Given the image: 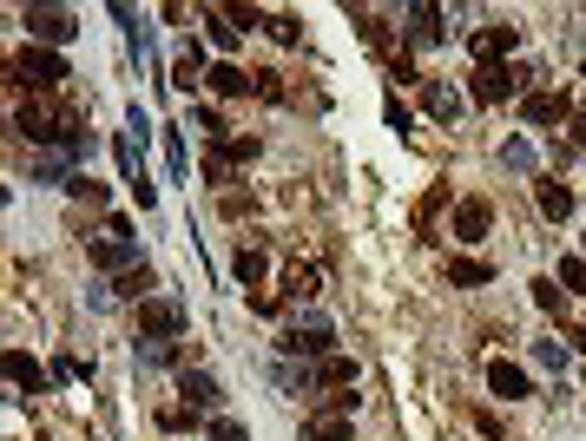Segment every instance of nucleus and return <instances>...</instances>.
<instances>
[{"label":"nucleus","instance_id":"1","mask_svg":"<svg viewBox=\"0 0 586 441\" xmlns=\"http://www.w3.org/2000/svg\"><path fill=\"white\" fill-rule=\"evenodd\" d=\"M14 132L20 139H33V145H86L80 139V119L73 112H60V106H20V119H14Z\"/></svg>","mask_w":586,"mask_h":441},{"label":"nucleus","instance_id":"2","mask_svg":"<svg viewBox=\"0 0 586 441\" xmlns=\"http://www.w3.org/2000/svg\"><path fill=\"white\" fill-rule=\"evenodd\" d=\"M66 79V60L53 47H27V53H14V86L20 93H53Z\"/></svg>","mask_w":586,"mask_h":441},{"label":"nucleus","instance_id":"3","mask_svg":"<svg viewBox=\"0 0 586 441\" xmlns=\"http://www.w3.org/2000/svg\"><path fill=\"white\" fill-rule=\"evenodd\" d=\"M139 330L152 336V343H178V336H185V310L165 303V297H145L139 303Z\"/></svg>","mask_w":586,"mask_h":441},{"label":"nucleus","instance_id":"4","mask_svg":"<svg viewBox=\"0 0 586 441\" xmlns=\"http://www.w3.org/2000/svg\"><path fill=\"white\" fill-rule=\"evenodd\" d=\"M330 343H336V330L323 323V316H317V323H303V330L290 323V330L277 336V349H284V356H317V363H323V356H336Z\"/></svg>","mask_w":586,"mask_h":441},{"label":"nucleus","instance_id":"5","mask_svg":"<svg viewBox=\"0 0 586 441\" xmlns=\"http://www.w3.org/2000/svg\"><path fill=\"white\" fill-rule=\"evenodd\" d=\"M27 33L40 47H66V40L80 33V20L66 14V7H27Z\"/></svg>","mask_w":586,"mask_h":441},{"label":"nucleus","instance_id":"6","mask_svg":"<svg viewBox=\"0 0 586 441\" xmlns=\"http://www.w3.org/2000/svg\"><path fill=\"white\" fill-rule=\"evenodd\" d=\"M86 257H93V270H119V277H126V270L132 264H145V257H139V237H93V251H86Z\"/></svg>","mask_w":586,"mask_h":441},{"label":"nucleus","instance_id":"7","mask_svg":"<svg viewBox=\"0 0 586 441\" xmlns=\"http://www.w3.org/2000/svg\"><path fill=\"white\" fill-rule=\"evenodd\" d=\"M521 66H475V86H468V93L481 99V106H501L507 93H514V86H521Z\"/></svg>","mask_w":586,"mask_h":441},{"label":"nucleus","instance_id":"8","mask_svg":"<svg viewBox=\"0 0 586 441\" xmlns=\"http://www.w3.org/2000/svg\"><path fill=\"white\" fill-rule=\"evenodd\" d=\"M488 224H494L488 198H461V205H455V237H461V244H481V237H488Z\"/></svg>","mask_w":586,"mask_h":441},{"label":"nucleus","instance_id":"9","mask_svg":"<svg viewBox=\"0 0 586 441\" xmlns=\"http://www.w3.org/2000/svg\"><path fill=\"white\" fill-rule=\"evenodd\" d=\"M488 389L501 395V402H527V395H534V382H527L521 363H488Z\"/></svg>","mask_w":586,"mask_h":441},{"label":"nucleus","instance_id":"10","mask_svg":"<svg viewBox=\"0 0 586 441\" xmlns=\"http://www.w3.org/2000/svg\"><path fill=\"white\" fill-rule=\"evenodd\" d=\"M514 47H521V33H514V27H481V33H475V60H481V66H501Z\"/></svg>","mask_w":586,"mask_h":441},{"label":"nucleus","instance_id":"11","mask_svg":"<svg viewBox=\"0 0 586 441\" xmlns=\"http://www.w3.org/2000/svg\"><path fill=\"white\" fill-rule=\"evenodd\" d=\"M178 395H185L191 409H218V402H224V389L205 376V369H178Z\"/></svg>","mask_w":586,"mask_h":441},{"label":"nucleus","instance_id":"12","mask_svg":"<svg viewBox=\"0 0 586 441\" xmlns=\"http://www.w3.org/2000/svg\"><path fill=\"white\" fill-rule=\"evenodd\" d=\"M521 119L527 126H560V119H567V93H527Z\"/></svg>","mask_w":586,"mask_h":441},{"label":"nucleus","instance_id":"13","mask_svg":"<svg viewBox=\"0 0 586 441\" xmlns=\"http://www.w3.org/2000/svg\"><path fill=\"white\" fill-rule=\"evenodd\" d=\"M317 284H323L317 264H284V297L290 303H310V297H317Z\"/></svg>","mask_w":586,"mask_h":441},{"label":"nucleus","instance_id":"14","mask_svg":"<svg viewBox=\"0 0 586 441\" xmlns=\"http://www.w3.org/2000/svg\"><path fill=\"white\" fill-rule=\"evenodd\" d=\"M264 270H270V257L257 251V244H238V257H231V277H238L244 290H257V284H264Z\"/></svg>","mask_w":586,"mask_h":441},{"label":"nucleus","instance_id":"15","mask_svg":"<svg viewBox=\"0 0 586 441\" xmlns=\"http://www.w3.org/2000/svg\"><path fill=\"white\" fill-rule=\"evenodd\" d=\"M356 382V363L349 356H323L317 369H310V389H349Z\"/></svg>","mask_w":586,"mask_h":441},{"label":"nucleus","instance_id":"16","mask_svg":"<svg viewBox=\"0 0 586 441\" xmlns=\"http://www.w3.org/2000/svg\"><path fill=\"white\" fill-rule=\"evenodd\" d=\"M448 284L481 290V284H494V264H481V257H448Z\"/></svg>","mask_w":586,"mask_h":441},{"label":"nucleus","instance_id":"17","mask_svg":"<svg viewBox=\"0 0 586 441\" xmlns=\"http://www.w3.org/2000/svg\"><path fill=\"white\" fill-rule=\"evenodd\" d=\"M7 376H14V382H20V389H27V395H40V389H47V369L33 363L27 349H7Z\"/></svg>","mask_w":586,"mask_h":441},{"label":"nucleus","instance_id":"18","mask_svg":"<svg viewBox=\"0 0 586 441\" xmlns=\"http://www.w3.org/2000/svg\"><path fill=\"white\" fill-rule=\"evenodd\" d=\"M198 79H205V47L191 40V47H185V53H178V60H172V86H178V93H191Z\"/></svg>","mask_w":586,"mask_h":441},{"label":"nucleus","instance_id":"19","mask_svg":"<svg viewBox=\"0 0 586 441\" xmlns=\"http://www.w3.org/2000/svg\"><path fill=\"white\" fill-rule=\"evenodd\" d=\"M205 86H211L218 99H238L244 86H251V73H244V66H231V60H218V66L205 73Z\"/></svg>","mask_w":586,"mask_h":441},{"label":"nucleus","instance_id":"20","mask_svg":"<svg viewBox=\"0 0 586 441\" xmlns=\"http://www.w3.org/2000/svg\"><path fill=\"white\" fill-rule=\"evenodd\" d=\"M540 211H547L554 224H567L573 218V191L560 185V178H540Z\"/></svg>","mask_w":586,"mask_h":441},{"label":"nucleus","instance_id":"21","mask_svg":"<svg viewBox=\"0 0 586 441\" xmlns=\"http://www.w3.org/2000/svg\"><path fill=\"white\" fill-rule=\"evenodd\" d=\"M159 284V277H152V264H132L126 277H119V284H112V297H126V303H145V290Z\"/></svg>","mask_w":586,"mask_h":441},{"label":"nucleus","instance_id":"22","mask_svg":"<svg viewBox=\"0 0 586 441\" xmlns=\"http://www.w3.org/2000/svg\"><path fill=\"white\" fill-rule=\"evenodd\" d=\"M303 441H349V415H310Z\"/></svg>","mask_w":586,"mask_h":441},{"label":"nucleus","instance_id":"23","mask_svg":"<svg viewBox=\"0 0 586 441\" xmlns=\"http://www.w3.org/2000/svg\"><path fill=\"white\" fill-rule=\"evenodd\" d=\"M534 303L554 316V323H567V290H560V277H540V284H534Z\"/></svg>","mask_w":586,"mask_h":441},{"label":"nucleus","instance_id":"24","mask_svg":"<svg viewBox=\"0 0 586 441\" xmlns=\"http://www.w3.org/2000/svg\"><path fill=\"white\" fill-rule=\"evenodd\" d=\"M409 33L415 40H442V14L435 7H409Z\"/></svg>","mask_w":586,"mask_h":441},{"label":"nucleus","instance_id":"25","mask_svg":"<svg viewBox=\"0 0 586 441\" xmlns=\"http://www.w3.org/2000/svg\"><path fill=\"white\" fill-rule=\"evenodd\" d=\"M66 198H80V205H106V185H99V178H66Z\"/></svg>","mask_w":586,"mask_h":441},{"label":"nucleus","instance_id":"26","mask_svg":"<svg viewBox=\"0 0 586 441\" xmlns=\"http://www.w3.org/2000/svg\"><path fill=\"white\" fill-rule=\"evenodd\" d=\"M560 290L586 297V257H560Z\"/></svg>","mask_w":586,"mask_h":441},{"label":"nucleus","instance_id":"27","mask_svg":"<svg viewBox=\"0 0 586 441\" xmlns=\"http://www.w3.org/2000/svg\"><path fill=\"white\" fill-rule=\"evenodd\" d=\"M422 99H428V112H435V119H455V93H442L435 79H422Z\"/></svg>","mask_w":586,"mask_h":441},{"label":"nucleus","instance_id":"28","mask_svg":"<svg viewBox=\"0 0 586 441\" xmlns=\"http://www.w3.org/2000/svg\"><path fill=\"white\" fill-rule=\"evenodd\" d=\"M534 363H540V369H567L573 349H567V343H534Z\"/></svg>","mask_w":586,"mask_h":441},{"label":"nucleus","instance_id":"29","mask_svg":"<svg viewBox=\"0 0 586 441\" xmlns=\"http://www.w3.org/2000/svg\"><path fill=\"white\" fill-rule=\"evenodd\" d=\"M211 40H218V47H231V40H238V27H231V14H224V7H211Z\"/></svg>","mask_w":586,"mask_h":441},{"label":"nucleus","instance_id":"30","mask_svg":"<svg viewBox=\"0 0 586 441\" xmlns=\"http://www.w3.org/2000/svg\"><path fill=\"white\" fill-rule=\"evenodd\" d=\"M251 211H257L251 191H224V218H251Z\"/></svg>","mask_w":586,"mask_h":441},{"label":"nucleus","instance_id":"31","mask_svg":"<svg viewBox=\"0 0 586 441\" xmlns=\"http://www.w3.org/2000/svg\"><path fill=\"white\" fill-rule=\"evenodd\" d=\"M159 428H172V435L178 428H198V409H159Z\"/></svg>","mask_w":586,"mask_h":441},{"label":"nucleus","instance_id":"32","mask_svg":"<svg viewBox=\"0 0 586 441\" xmlns=\"http://www.w3.org/2000/svg\"><path fill=\"white\" fill-rule=\"evenodd\" d=\"M224 158H231V165H244V158H257V139H224Z\"/></svg>","mask_w":586,"mask_h":441},{"label":"nucleus","instance_id":"33","mask_svg":"<svg viewBox=\"0 0 586 441\" xmlns=\"http://www.w3.org/2000/svg\"><path fill=\"white\" fill-rule=\"evenodd\" d=\"M211 441H244V422H224L218 415V422H211Z\"/></svg>","mask_w":586,"mask_h":441},{"label":"nucleus","instance_id":"34","mask_svg":"<svg viewBox=\"0 0 586 441\" xmlns=\"http://www.w3.org/2000/svg\"><path fill=\"white\" fill-rule=\"evenodd\" d=\"M270 33L277 40H297V14H270Z\"/></svg>","mask_w":586,"mask_h":441},{"label":"nucleus","instance_id":"35","mask_svg":"<svg viewBox=\"0 0 586 441\" xmlns=\"http://www.w3.org/2000/svg\"><path fill=\"white\" fill-rule=\"evenodd\" d=\"M251 303H257V310H264V316H277V310H284L290 297H270V290H251Z\"/></svg>","mask_w":586,"mask_h":441},{"label":"nucleus","instance_id":"36","mask_svg":"<svg viewBox=\"0 0 586 441\" xmlns=\"http://www.w3.org/2000/svg\"><path fill=\"white\" fill-rule=\"evenodd\" d=\"M567 343H573V349H586V323H573V330H567Z\"/></svg>","mask_w":586,"mask_h":441},{"label":"nucleus","instance_id":"37","mask_svg":"<svg viewBox=\"0 0 586 441\" xmlns=\"http://www.w3.org/2000/svg\"><path fill=\"white\" fill-rule=\"evenodd\" d=\"M573 139H580V145H586V112H580V119H573Z\"/></svg>","mask_w":586,"mask_h":441}]
</instances>
